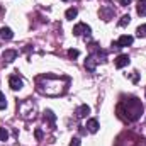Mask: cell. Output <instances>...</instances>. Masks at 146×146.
I'll list each match as a JSON object with an SVG mask.
<instances>
[{
    "instance_id": "cell-1",
    "label": "cell",
    "mask_w": 146,
    "mask_h": 146,
    "mask_svg": "<svg viewBox=\"0 0 146 146\" xmlns=\"http://www.w3.org/2000/svg\"><path fill=\"white\" fill-rule=\"evenodd\" d=\"M100 54H104V51H99V53H97V56H95V54H90V56L85 60V68H87L88 72H95L97 63H99V60H97V58H100Z\"/></svg>"
},
{
    "instance_id": "cell-2",
    "label": "cell",
    "mask_w": 146,
    "mask_h": 146,
    "mask_svg": "<svg viewBox=\"0 0 146 146\" xmlns=\"http://www.w3.org/2000/svg\"><path fill=\"white\" fill-rule=\"evenodd\" d=\"M90 33H92V29H90V26H87V24H83V22H78L75 27H73V34L75 36H90Z\"/></svg>"
},
{
    "instance_id": "cell-3",
    "label": "cell",
    "mask_w": 146,
    "mask_h": 146,
    "mask_svg": "<svg viewBox=\"0 0 146 146\" xmlns=\"http://www.w3.org/2000/svg\"><path fill=\"white\" fill-rule=\"evenodd\" d=\"M129 63H131V60H129V56H127V54H119V56L114 60L115 68H124V66H127Z\"/></svg>"
},
{
    "instance_id": "cell-4",
    "label": "cell",
    "mask_w": 146,
    "mask_h": 146,
    "mask_svg": "<svg viewBox=\"0 0 146 146\" xmlns=\"http://www.w3.org/2000/svg\"><path fill=\"white\" fill-rule=\"evenodd\" d=\"M9 85H10V88H12V90H21V88H22V85H24V82H22L17 75H12V76L9 78Z\"/></svg>"
},
{
    "instance_id": "cell-5",
    "label": "cell",
    "mask_w": 146,
    "mask_h": 146,
    "mask_svg": "<svg viewBox=\"0 0 146 146\" xmlns=\"http://www.w3.org/2000/svg\"><path fill=\"white\" fill-rule=\"evenodd\" d=\"M2 58L10 63V61H14V60L17 58V51H15V49H5V51L2 53Z\"/></svg>"
},
{
    "instance_id": "cell-6",
    "label": "cell",
    "mask_w": 146,
    "mask_h": 146,
    "mask_svg": "<svg viewBox=\"0 0 146 146\" xmlns=\"http://www.w3.org/2000/svg\"><path fill=\"white\" fill-rule=\"evenodd\" d=\"M85 127H87V131H88V133H97L100 126H99V121H97V119H88Z\"/></svg>"
},
{
    "instance_id": "cell-7",
    "label": "cell",
    "mask_w": 146,
    "mask_h": 146,
    "mask_svg": "<svg viewBox=\"0 0 146 146\" xmlns=\"http://www.w3.org/2000/svg\"><path fill=\"white\" fill-rule=\"evenodd\" d=\"M119 44H121V48H126V46H131L133 42H134V37L129 36V34H124V36L119 37V41H117Z\"/></svg>"
},
{
    "instance_id": "cell-8",
    "label": "cell",
    "mask_w": 146,
    "mask_h": 146,
    "mask_svg": "<svg viewBox=\"0 0 146 146\" xmlns=\"http://www.w3.org/2000/svg\"><path fill=\"white\" fill-rule=\"evenodd\" d=\"M0 37L5 39V41H10V39L14 37L12 29H10V27H2V29H0Z\"/></svg>"
},
{
    "instance_id": "cell-9",
    "label": "cell",
    "mask_w": 146,
    "mask_h": 146,
    "mask_svg": "<svg viewBox=\"0 0 146 146\" xmlns=\"http://www.w3.org/2000/svg\"><path fill=\"white\" fill-rule=\"evenodd\" d=\"M87 114H90V107L87 106V104H83V106H80L78 109H76V117H87Z\"/></svg>"
},
{
    "instance_id": "cell-10",
    "label": "cell",
    "mask_w": 146,
    "mask_h": 146,
    "mask_svg": "<svg viewBox=\"0 0 146 146\" xmlns=\"http://www.w3.org/2000/svg\"><path fill=\"white\" fill-rule=\"evenodd\" d=\"M44 121H48L51 127L54 126V121H56V115L53 114V110H44Z\"/></svg>"
},
{
    "instance_id": "cell-11",
    "label": "cell",
    "mask_w": 146,
    "mask_h": 146,
    "mask_svg": "<svg viewBox=\"0 0 146 146\" xmlns=\"http://www.w3.org/2000/svg\"><path fill=\"white\" fill-rule=\"evenodd\" d=\"M76 15H78V9H76V7H70V9L65 12V17H66L68 21H73Z\"/></svg>"
},
{
    "instance_id": "cell-12",
    "label": "cell",
    "mask_w": 146,
    "mask_h": 146,
    "mask_svg": "<svg viewBox=\"0 0 146 146\" xmlns=\"http://www.w3.org/2000/svg\"><path fill=\"white\" fill-rule=\"evenodd\" d=\"M136 10H138V14H139V15L146 17V0H139V2H138Z\"/></svg>"
},
{
    "instance_id": "cell-13",
    "label": "cell",
    "mask_w": 146,
    "mask_h": 146,
    "mask_svg": "<svg viewBox=\"0 0 146 146\" xmlns=\"http://www.w3.org/2000/svg\"><path fill=\"white\" fill-rule=\"evenodd\" d=\"M100 15L104 21H109L110 17L114 15V9H100Z\"/></svg>"
},
{
    "instance_id": "cell-14",
    "label": "cell",
    "mask_w": 146,
    "mask_h": 146,
    "mask_svg": "<svg viewBox=\"0 0 146 146\" xmlns=\"http://www.w3.org/2000/svg\"><path fill=\"white\" fill-rule=\"evenodd\" d=\"M136 34H138V37H146V24H141L136 29Z\"/></svg>"
},
{
    "instance_id": "cell-15",
    "label": "cell",
    "mask_w": 146,
    "mask_h": 146,
    "mask_svg": "<svg viewBox=\"0 0 146 146\" xmlns=\"http://www.w3.org/2000/svg\"><path fill=\"white\" fill-rule=\"evenodd\" d=\"M129 22H131V17H129V15H122L121 21H119V26H121V27H126Z\"/></svg>"
},
{
    "instance_id": "cell-16",
    "label": "cell",
    "mask_w": 146,
    "mask_h": 146,
    "mask_svg": "<svg viewBox=\"0 0 146 146\" xmlns=\"http://www.w3.org/2000/svg\"><path fill=\"white\" fill-rule=\"evenodd\" d=\"M9 139V131L5 127H0V141H7Z\"/></svg>"
},
{
    "instance_id": "cell-17",
    "label": "cell",
    "mask_w": 146,
    "mask_h": 146,
    "mask_svg": "<svg viewBox=\"0 0 146 146\" xmlns=\"http://www.w3.org/2000/svg\"><path fill=\"white\" fill-rule=\"evenodd\" d=\"M68 56H70L72 60H76V58L80 56V51H78V49H68Z\"/></svg>"
},
{
    "instance_id": "cell-18",
    "label": "cell",
    "mask_w": 146,
    "mask_h": 146,
    "mask_svg": "<svg viewBox=\"0 0 146 146\" xmlns=\"http://www.w3.org/2000/svg\"><path fill=\"white\" fill-rule=\"evenodd\" d=\"M7 107V100H5V95L0 92V110H3Z\"/></svg>"
},
{
    "instance_id": "cell-19",
    "label": "cell",
    "mask_w": 146,
    "mask_h": 146,
    "mask_svg": "<svg viewBox=\"0 0 146 146\" xmlns=\"http://www.w3.org/2000/svg\"><path fill=\"white\" fill-rule=\"evenodd\" d=\"M70 146H82V143H80V139H78V138H72Z\"/></svg>"
},
{
    "instance_id": "cell-20",
    "label": "cell",
    "mask_w": 146,
    "mask_h": 146,
    "mask_svg": "<svg viewBox=\"0 0 146 146\" xmlns=\"http://www.w3.org/2000/svg\"><path fill=\"white\" fill-rule=\"evenodd\" d=\"M34 136H36V139H42V131L41 129H36L34 131Z\"/></svg>"
},
{
    "instance_id": "cell-21",
    "label": "cell",
    "mask_w": 146,
    "mask_h": 146,
    "mask_svg": "<svg viewBox=\"0 0 146 146\" xmlns=\"http://www.w3.org/2000/svg\"><path fill=\"white\" fill-rule=\"evenodd\" d=\"M112 49H121V44H119L117 41H114V42H112Z\"/></svg>"
},
{
    "instance_id": "cell-22",
    "label": "cell",
    "mask_w": 146,
    "mask_h": 146,
    "mask_svg": "<svg viewBox=\"0 0 146 146\" xmlns=\"http://www.w3.org/2000/svg\"><path fill=\"white\" fill-rule=\"evenodd\" d=\"M119 2H121V5H124V7H126V5H129V3H131V0H119Z\"/></svg>"
},
{
    "instance_id": "cell-23",
    "label": "cell",
    "mask_w": 146,
    "mask_h": 146,
    "mask_svg": "<svg viewBox=\"0 0 146 146\" xmlns=\"http://www.w3.org/2000/svg\"><path fill=\"white\" fill-rule=\"evenodd\" d=\"M63 2H66V0H63Z\"/></svg>"
}]
</instances>
